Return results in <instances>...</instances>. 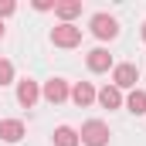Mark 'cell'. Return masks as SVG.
Returning a JSON list of instances; mask_svg holds the SVG:
<instances>
[{"label": "cell", "mask_w": 146, "mask_h": 146, "mask_svg": "<svg viewBox=\"0 0 146 146\" xmlns=\"http://www.w3.org/2000/svg\"><path fill=\"white\" fill-rule=\"evenodd\" d=\"M78 143H85V146H106L109 143V126H106L102 119H88V122L82 126V133H78Z\"/></svg>", "instance_id": "obj_1"}, {"label": "cell", "mask_w": 146, "mask_h": 146, "mask_svg": "<svg viewBox=\"0 0 146 146\" xmlns=\"http://www.w3.org/2000/svg\"><path fill=\"white\" fill-rule=\"evenodd\" d=\"M136 82H139V68H136L133 61L112 68V85H115L119 92H122V88H136Z\"/></svg>", "instance_id": "obj_2"}, {"label": "cell", "mask_w": 146, "mask_h": 146, "mask_svg": "<svg viewBox=\"0 0 146 146\" xmlns=\"http://www.w3.org/2000/svg\"><path fill=\"white\" fill-rule=\"evenodd\" d=\"M92 34L99 37V41H112V37L119 34V21L112 14H95L92 17Z\"/></svg>", "instance_id": "obj_3"}, {"label": "cell", "mask_w": 146, "mask_h": 146, "mask_svg": "<svg viewBox=\"0 0 146 146\" xmlns=\"http://www.w3.org/2000/svg\"><path fill=\"white\" fill-rule=\"evenodd\" d=\"M51 41H54L58 48H75V44H82V27H75V24H58V27L51 31Z\"/></svg>", "instance_id": "obj_4"}, {"label": "cell", "mask_w": 146, "mask_h": 146, "mask_svg": "<svg viewBox=\"0 0 146 146\" xmlns=\"http://www.w3.org/2000/svg\"><path fill=\"white\" fill-rule=\"evenodd\" d=\"M51 106H58V102H65L68 95H72V88H68V82L65 78H51V82H44V92H41Z\"/></svg>", "instance_id": "obj_5"}, {"label": "cell", "mask_w": 146, "mask_h": 146, "mask_svg": "<svg viewBox=\"0 0 146 146\" xmlns=\"http://www.w3.org/2000/svg\"><path fill=\"white\" fill-rule=\"evenodd\" d=\"M37 99H41V88H37V82H31V78L17 82V102H21L24 109H31Z\"/></svg>", "instance_id": "obj_6"}, {"label": "cell", "mask_w": 146, "mask_h": 146, "mask_svg": "<svg viewBox=\"0 0 146 146\" xmlns=\"http://www.w3.org/2000/svg\"><path fill=\"white\" fill-rule=\"evenodd\" d=\"M85 65H88V72H109L112 68V54L106 51V48H95V51H88Z\"/></svg>", "instance_id": "obj_7"}, {"label": "cell", "mask_w": 146, "mask_h": 146, "mask_svg": "<svg viewBox=\"0 0 146 146\" xmlns=\"http://www.w3.org/2000/svg\"><path fill=\"white\" fill-rule=\"evenodd\" d=\"M0 139H7V143L24 139V122L21 119H0Z\"/></svg>", "instance_id": "obj_8"}, {"label": "cell", "mask_w": 146, "mask_h": 146, "mask_svg": "<svg viewBox=\"0 0 146 146\" xmlns=\"http://www.w3.org/2000/svg\"><path fill=\"white\" fill-rule=\"evenodd\" d=\"M72 99H75V106H82V109L92 106V102H95V85H92V82H78L72 88Z\"/></svg>", "instance_id": "obj_9"}, {"label": "cell", "mask_w": 146, "mask_h": 146, "mask_svg": "<svg viewBox=\"0 0 146 146\" xmlns=\"http://www.w3.org/2000/svg\"><path fill=\"white\" fill-rule=\"evenodd\" d=\"M54 14L61 17V24H72V17L82 14V0H61V3H54Z\"/></svg>", "instance_id": "obj_10"}, {"label": "cell", "mask_w": 146, "mask_h": 146, "mask_svg": "<svg viewBox=\"0 0 146 146\" xmlns=\"http://www.w3.org/2000/svg\"><path fill=\"white\" fill-rule=\"evenodd\" d=\"M95 99H99L106 109H119V106H122V92H119L115 85H106L102 92H95Z\"/></svg>", "instance_id": "obj_11"}, {"label": "cell", "mask_w": 146, "mask_h": 146, "mask_svg": "<svg viewBox=\"0 0 146 146\" xmlns=\"http://www.w3.org/2000/svg\"><path fill=\"white\" fill-rule=\"evenodd\" d=\"M126 109L133 112V115H146V92H143V88H133V92H129Z\"/></svg>", "instance_id": "obj_12"}, {"label": "cell", "mask_w": 146, "mask_h": 146, "mask_svg": "<svg viewBox=\"0 0 146 146\" xmlns=\"http://www.w3.org/2000/svg\"><path fill=\"white\" fill-rule=\"evenodd\" d=\"M54 146H78V133L72 126H58L54 129Z\"/></svg>", "instance_id": "obj_13"}, {"label": "cell", "mask_w": 146, "mask_h": 146, "mask_svg": "<svg viewBox=\"0 0 146 146\" xmlns=\"http://www.w3.org/2000/svg\"><path fill=\"white\" fill-rule=\"evenodd\" d=\"M14 82V65L7 58H0V85H10Z\"/></svg>", "instance_id": "obj_14"}, {"label": "cell", "mask_w": 146, "mask_h": 146, "mask_svg": "<svg viewBox=\"0 0 146 146\" xmlns=\"http://www.w3.org/2000/svg\"><path fill=\"white\" fill-rule=\"evenodd\" d=\"M14 10H17V3H14V0H0V21H3V17H10Z\"/></svg>", "instance_id": "obj_15"}, {"label": "cell", "mask_w": 146, "mask_h": 146, "mask_svg": "<svg viewBox=\"0 0 146 146\" xmlns=\"http://www.w3.org/2000/svg\"><path fill=\"white\" fill-rule=\"evenodd\" d=\"M51 7H54L51 0H34V10H51Z\"/></svg>", "instance_id": "obj_16"}, {"label": "cell", "mask_w": 146, "mask_h": 146, "mask_svg": "<svg viewBox=\"0 0 146 146\" xmlns=\"http://www.w3.org/2000/svg\"><path fill=\"white\" fill-rule=\"evenodd\" d=\"M0 37H3V21H0Z\"/></svg>", "instance_id": "obj_17"}, {"label": "cell", "mask_w": 146, "mask_h": 146, "mask_svg": "<svg viewBox=\"0 0 146 146\" xmlns=\"http://www.w3.org/2000/svg\"><path fill=\"white\" fill-rule=\"evenodd\" d=\"M143 41H146V24H143Z\"/></svg>", "instance_id": "obj_18"}]
</instances>
